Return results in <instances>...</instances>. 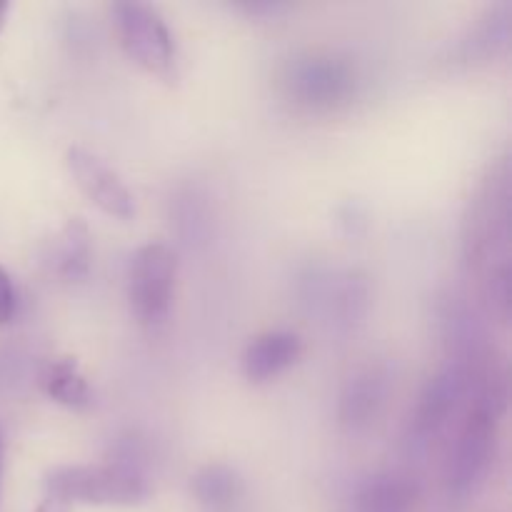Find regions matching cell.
I'll return each instance as SVG.
<instances>
[{
    "label": "cell",
    "mask_w": 512,
    "mask_h": 512,
    "mask_svg": "<svg viewBox=\"0 0 512 512\" xmlns=\"http://www.w3.org/2000/svg\"><path fill=\"white\" fill-rule=\"evenodd\" d=\"M8 10H10V5H8V3H0V30H3V25H5V15H8Z\"/></svg>",
    "instance_id": "2e32d148"
},
{
    "label": "cell",
    "mask_w": 512,
    "mask_h": 512,
    "mask_svg": "<svg viewBox=\"0 0 512 512\" xmlns=\"http://www.w3.org/2000/svg\"><path fill=\"white\" fill-rule=\"evenodd\" d=\"M15 313V290L10 275L0 268V325L10 323Z\"/></svg>",
    "instance_id": "5bb4252c"
},
{
    "label": "cell",
    "mask_w": 512,
    "mask_h": 512,
    "mask_svg": "<svg viewBox=\"0 0 512 512\" xmlns=\"http://www.w3.org/2000/svg\"><path fill=\"white\" fill-rule=\"evenodd\" d=\"M353 512H415V488L398 475H375L355 495Z\"/></svg>",
    "instance_id": "8fae6325"
},
{
    "label": "cell",
    "mask_w": 512,
    "mask_h": 512,
    "mask_svg": "<svg viewBox=\"0 0 512 512\" xmlns=\"http://www.w3.org/2000/svg\"><path fill=\"white\" fill-rule=\"evenodd\" d=\"M178 260L163 243H150L135 253L130 265L128 298L135 318L143 325H160L170 313Z\"/></svg>",
    "instance_id": "277c9868"
},
{
    "label": "cell",
    "mask_w": 512,
    "mask_h": 512,
    "mask_svg": "<svg viewBox=\"0 0 512 512\" xmlns=\"http://www.w3.org/2000/svg\"><path fill=\"white\" fill-rule=\"evenodd\" d=\"M45 495L65 500L68 505H133L148 495V483L143 470L118 460L105 465H65L50 470Z\"/></svg>",
    "instance_id": "7a4b0ae2"
},
{
    "label": "cell",
    "mask_w": 512,
    "mask_h": 512,
    "mask_svg": "<svg viewBox=\"0 0 512 512\" xmlns=\"http://www.w3.org/2000/svg\"><path fill=\"white\" fill-rule=\"evenodd\" d=\"M90 235L78 218L70 220L50 245L48 263L55 275L65 280L83 278L90 268Z\"/></svg>",
    "instance_id": "30bf717a"
},
{
    "label": "cell",
    "mask_w": 512,
    "mask_h": 512,
    "mask_svg": "<svg viewBox=\"0 0 512 512\" xmlns=\"http://www.w3.org/2000/svg\"><path fill=\"white\" fill-rule=\"evenodd\" d=\"M355 75L348 63L333 58H308L290 70V93L308 108H333L353 93Z\"/></svg>",
    "instance_id": "52a82bcc"
},
{
    "label": "cell",
    "mask_w": 512,
    "mask_h": 512,
    "mask_svg": "<svg viewBox=\"0 0 512 512\" xmlns=\"http://www.w3.org/2000/svg\"><path fill=\"white\" fill-rule=\"evenodd\" d=\"M35 512H70V505L65 500L53 498V495H45V500L38 505Z\"/></svg>",
    "instance_id": "9a60e30c"
},
{
    "label": "cell",
    "mask_w": 512,
    "mask_h": 512,
    "mask_svg": "<svg viewBox=\"0 0 512 512\" xmlns=\"http://www.w3.org/2000/svg\"><path fill=\"white\" fill-rule=\"evenodd\" d=\"M0 463H3V443H0Z\"/></svg>",
    "instance_id": "e0dca14e"
},
{
    "label": "cell",
    "mask_w": 512,
    "mask_h": 512,
    "mask_svg": "<svg viewBox=\"0 0 512 512\" xmlns=\"http://www.w3.org/2000/svg\"><path fill=\"white\" fill-rule=\"evenodd\" d=\"M70 175L80 193L100 210L118 220H130L135 215V200L130 195L128 185L120 180L110 165H105L98 155L88 153L83 148H70L65 155Z\"/></svg>",
    "instance_id": "8992f818"
},
{
    "label": "cell",
    "mask_w": 512,
    "mask_h": 512,
    "mask_svg": "<svg viewBox=\"0 0 512 512\" xmlns=\"http://www.w3.org/2000/svg\"><path fill=\"white\" fill-rule=\"evenodd\" d=\"M385 395H388V380H385V375H380L378 370L355 373L345 383L343 393H340V425L345 430H350V433H360V430L370 428L375 423V418L380 415V410H383Z\"/></svg>",
    "instance_id": "ba28073f"
},
{
    "label": "cell",
    "mask_w": 512,
    "mask_h": 512,
    "mask_svg": "<svg viewBox=\"0 0 512 512\" xmlns=\"http://www.w3.org/2000/svg\"><path fill=\"white\" fill-rule=\"evenodd\" d=\"M190 490H193V498L198 500L203 508L213 512H223L233 508L235 500L240 498V490H243V483H240L238 473L228 465H205L190 480Z\"/></svg>",
    "instance_id": "7c38bea8"
},
{
    "label": "cell",
    "mask_w": 512,
    "mask_h": 512,
    "mask_svg": "<svg viewBox=\"0 0 512 512\" xmlns=\"http://www.w3.org/2000/svg\"><path fill=\"white\" fill-rule=\"evenodd\" d=\"M468 385L470 370L463 363L448 365L425 385L410 418V445L425 448L430 438H435L450 423V415H455L460 400L468 393Z\"/></svg>",
    "instance_id": "5b68a950"
},
{
    "label": "cell",
    "mask_w": 512,
    "mask_h": 512,
    "mask_svg": "<svg viewBox=\"0 0 512 512\" xmlns=\"http://www.w3.org/2000/svg\"><path fill=\"white\" fill-rule=\"evenodd\" d=\"M115 28L133 63L160 80L175 78V45L168 25L145 3H115Z\"/></svg>",
    "instance_id": "3957f363"
},
{
    "label": "cell",
    "mask_w": 512,
    "mask_h": 512,
    "mask_svg": "<svg viewBox=\"0 0 512 512\" xmlns=\"http://www.w3.org/2000/svg\"><path fill=\"white\" fill-rule=\"evenodd\" d=\"M500 413H503V393L498 390L495 375L485 373L478 395L470 400L445 468V483L455 498H470L488 478L495 440H498Z\"/></svg>",
    "instance_id": "6da1fadb"
},
{
    "label": "cell",
    "mask_w": 512,
    "mask_h": 512,
    "mask_svg": "<svg viewBox=\"0 0 512 512\" xmlns=\"http://www.w3.org/2000/svg\"><path fill=\"white\" fill-rule=\"evenodd\" d=\"M40 388L48 398L68 408H85L90 403L88 380L83 378L73 358L50 360L40 373Z\"/></svg>",
    "instance_id": "4fadbf2b"
},
{
    "label": "cell",
    "mask_w": 512,
    "mask_h": 512,
    "mask_svg": "<svg viewBox=\"0 0 512 512\" xmlns=\"http://www.w3.org/2000/svg\"><path fill=\"white\" fill-rule=\"evenodd\" d=\"M300 338L285 330L258 335L243 353V373L253 383H265L283 370H288L300 358Z\"/></svg>",
    "instance_id": "9c48e42d"
}]
</instances>
